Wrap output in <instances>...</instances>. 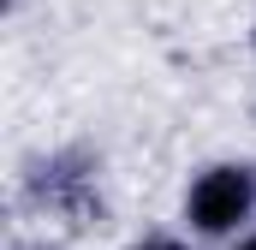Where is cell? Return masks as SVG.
I'll return each instance as SVG.
<instances>
[{"mask_svg": "<svg viewBox=\"0 0 256 250\" xmlns=\"http://www.w3.org/2000/svg\"><path fill=\"white\" fill-rule=\"evenodd\" d=\"M256 202V179L250 167H214V173H202L191 190V220L202 232H226V226H238L244 214H250Z\"/></svg>", "mask_w": 256, "mask_h": 250, "instance_id": "1", "label": "cell"}, {"mask_svg": "<svg viewBox=\"0 0 256 250\" xmlns=\"http://www.w3.org/2000/svg\"><path fill=\"white\" fill-rule=\"evenodd\" d=\"M143 250H185V244H173V238H149Z\"/></svg>", "mask_w": 256, "mask_h": 250, "instance_id": "2", "label": "cell"}, {"mask_svg": "<svg viewBox=\"0 0 256 250\" xmlns=\"http://www.w3.org/2000/svg\"><path fill=\"white\" fill-rule=\"evenodd\" d=\"M238 250H256V238H244V244H238Z\"/></svg>", "mask_w": 256, "mask_h": 250, "instance_id": "3", "label": "cell"}]
</instances>
